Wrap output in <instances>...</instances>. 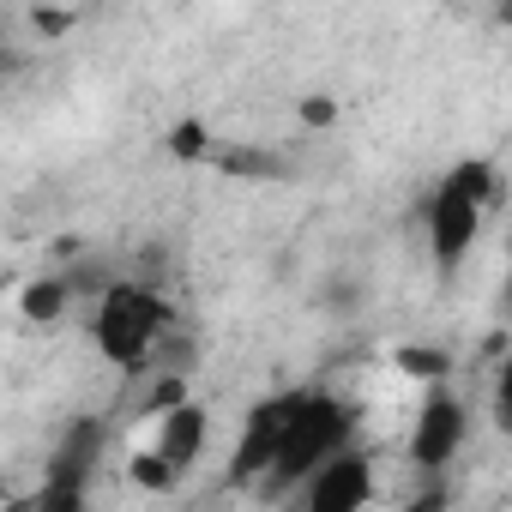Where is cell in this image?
<instances>
[{
  "mask_svg": "<svg viewBox=\"0 0 512 512\" xmlns=\"http://www.w3.org/2000/svg\"><path fill=\"white\" fill-rule=\"evenodd\" d=\"M464 440H470V404L446 386H428V398L416 410V428H410V464L428 482H440L452 470V458L464 452Z\"/></svg>",
  "mask_w": 512,
  "mask_h": 512,
  "instance_id": "5",
  "label": "cell"
},
{
  "mask_svg": "<svg viewBox=\"0 0 512 512\" xmlns=\"http://www.w3.org/2000/svg\"><path fill=\"white\" fill-rule=\"evenodd\" d=\"M103 452H109V416H79V422H67V434L55 440L43 482H73V488H91V476H97Z\"/></svg>",
  "mask_w": 512,
  "mask_h": 512,
  "instance_id": "8",
  "label": "cell"
},
{
  "mask_svg": "<svg viewBox=\"0 0 512 512\" xmlns=\"http://www.w3.org/2000/svg\"><path fill=\"white\" fill-rule=\"evenodd\" d=\"M205 163L223 181H253V187H272V181H290L296 175V163L278 145H253V139H217Z\"/></svg>",
  "mask_w": 512,
  "mask_h": 512,
  "instance_id": "9",
  "label": "cell"
},
{
  "mask_svg": "<svg viewBox=\"0 0 512 512\" xmlns=\"http://www.w3.org/2000/svg\"><path fill=\"white\" fill-rule=\"evenodd\" d=\"M91 506V488H73V482H37L31 494V512H85Z\"/></svg>",
  "mask_w": 512,
  "mask_h": 512,
  "instance_id": "16",
  "label": "cell"
},
{
  "mask_svg": "<svg viewBox=\"0 0 512 512\" xmlns=\"http://www.w3.org/2000/svg\"><path fill=\"white\" fill-rule=\"evenodd\" d=\"M127 482H139L145 494H169L181 476H175V470H169V464H163V458L145 446V452H133V458H127Z\"/></svg>",
  "mask_w": 512,
  "mask_h": 512,
  "instance_id": "15",
  "label": "cell"
},
{
  "mask_svg": "<svg viewBox=\"0 0 512 512\" xmlns=\"http://www.w3.org/2000/svg\"><path fill=\"white\" fill-rule=\"evenodd\" d=\"M398 512H452V488H446V482H422Z\"/></svg>",
  "mask_w": 512,
  "mask_h": 512,
  "instance_id": "17",
  "label": "cell"
},
{
  "mask_svg": "<svg viewBox=\"0 0 512 512\" xmlns=\"http://www.w3.org/2000/svg\"><path fill=\"white\" fill-rule=\"evenodd\" d=\"M67 308H73V296H67L61 272H43V278H31V284L19 290V314H25L31 326H55V320H67Z\"/></svg>",
  "mask_w": 512,
  "mask_h": 512,
  "instance_id": "10",
  "label": "cell"
},
{
  "mask_svg": "<svg viewBox=\"0 0 512 512\" xmlns=\"http://www.w3.org/2000/svg\"><path fill=\"white\" fill-rule=\"evenodd\" d=\"M314 302H320V314H338V320H350V314H362V302H368V290H362L356 278H326Z\"/></svg>",
  "mask_w": 512,
  "mask_h": 512,
  "instance_id": "14",
  "label": "cell"
},
{
  "mask_svg": "<svg viewBox=\"0 0 512 512\" xmlns=\"http://www.w3.org/2000/svg\"><path fill=\"white\" fill-rule=\"evenodd\" d=\"M115 278H121V272H115V260H103V253H91V247H85L79 260L61 272V284H67V296H73V302H79V296H91V302H97Z\"/></svg>",
  "mask_w": 512,
  "mask_h": 512,
  "instance_id": "12",
  "label": "cell"
},
{
  "mask_svg": "<svg viewBox=\"0 0 512 512\" xmlns=\"http://www.w3.org/2000/svg\"><path fill=\"white\" fill-rule=\"evenodd\" d=\"M163 145H169V157H175V163H205L217 139H211V127H205L199 115H181V121L169 127V139H163Z\"/></svg>",
  "mask_w": 512,
  "mask_h": 512,
  "instance_id": "13",
  "label": "cell"
},
{
  "mask_svg": "<svg viewBox=\"0 0 512 512\" xmlns=\"http://www.w3.org/2000/svg\"><path fill=\"white\" fill-rule=\"evenodd\" d=\"M392 368H398L404 380H416V386H446L452 350H440V344H398V350H392Z\"/></svg>",
  "mask_w": 512,
  "mask_h": 512,
  "instance_id": "11",
  "label": "cell"
},
{
  "mask_svg": "<svg viewBox=\"0 0 512 512\" xmlns=\"http://www.w3.org/2000/svg\"><path fill=\"white\" fill-rule=\"evenodd\" d=\"M494 205H500V163L464 157L440 175V187L428 193V253H434L440 278H458V266L470 260V247L482 235V217Z\"/></svg>",
  "mask_w": 512,
  "mask_h": 512,
  "instance_id": "2",
  "label": "cell"
},
{
  "mask_svg": "<svg viewBox=\"0 0 512 512\" xmlns=\"http://www.w3.org/2000/svg\"><path fill=\"white\" fill-rule=\"evenodd\" d=\"M350 446H356V410H350L338 392H308L302 410H296V422H290V434H284V452L272 458V470H266V482H260V494H266V500L296 494L320 464H332V458L350 452Z\"/></svg>",
  "mask_w": 512,
  "mask_h": 512,
  "instance_id": "3",
  "label": "cell"
},
{
  "mask_svg": "<svg viewBox=\"0 0 512 512\" xmlns=\"http://www.w3.org/2000/svg\"><path fill=\"white\" fill-rule=\"evenodd\" d=\"M169 326H175V302L163 296V284H145V278H127V272L97 296V314H91L97 356L121 374H145L157 362Z\"/></svg>",
  "mask_w": 512,
  "mask_h": 512,
  "instance_id": "1",
  "label": "cell"
},
{
  "mask_svg": "<svg viewBox=\"0 0 512 512\" xmlns=\"http://www.w3.org/2000/svg\"><path fill=\"white\" fill-rule=\"evenodd\" d=\"M302 121L308 127H332L338 121V97H302Z\"/></svg>",
  "mask_w": 512,
  "mask_h": 512,
  "instance_id": "19",
  "label": "cell"
},
{
  "mask_svg": "<svg viewBox=\"0 0 512 512\" xmlns=\"http://www.w3.org/2000/svg\"><path fill=\"white\" fill-rule=\"evenodd\" d=\"M73 25H79V13H49V7L31 13V31H43V37H61V31H73Z\"/></svg>",
  "mask_w": 512,
  "mask_h": 512,
  "instance_id": "18",
  "label": "cell"
},
{
  "mask_svg": "<svg viewBox=\"0 0 512 512\" xmlns=\"http://www.w3.org/2000/svg\"><path fill=\"white\" fill-rule=\"evenodd\" d=\"M151 452L175 470V476H187L199 458H205V440H211V410L205 404H175V410H163V416H151Z\"/></svg>",
  "mask_w": 512,
  "mask_h": 512,
  "instance_id": "7",
  "label": "cell"
},
{
  "mask_svg": "<svg viewBox=\"0 0 512 512\" xmlns=\"http://www.w3.org/2000/svg\"><path fill=\"white\" fill-rule=\"evenodd\" d=\"M302 398L308 392H272V398H260V404L241 416V434H235V452H229V470H223L229 488H260L266 482V470L284 452V434H290Z\"/></svg>",
  "mask_w": 512,
  "mask_h": 512,
  "instance_id": "4",
  "label": "cell"
},
{
  "mask_svg": "<svg viewBox=\"0 0 512 512\" xmlns=\"http://www.w3.org/2000/svg\"><path fill=\"white\" fill-rule=\"evenodd\" d=\"M296 494H302L296 512H362V506L374 500V458H368L362 446H350V452H338L332 464H320Z\"/></svg>",
  "mask_w": 512,
  "mask_h": 512,
  "instance_id": "6",
  "label": "cell"
}]
</instances>
